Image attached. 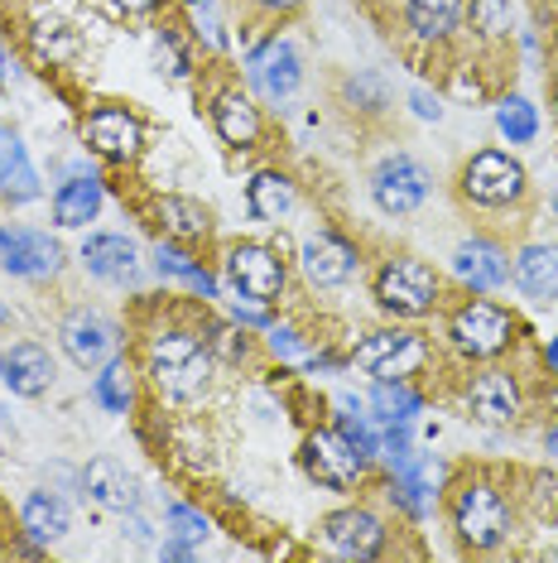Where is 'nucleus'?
I'll list each match as a JSON object with an SVG mask.
<instances>
[{
	"label": "nucleus",
	"instance_id": "nucleus-26",
	"mask_svg": "<svg viewBox=\"0 0 558 563\" xmlns=\"http://www.w3.org/2000/svg\"><path fill=\"white\" fill-rule=\"evenodd\" d=\"M458 20H462V0H410V5H404V24H410V34L424 44L453 40Z\"/></svg>",
	"mask_w": 558,
	"mask_h": 563
},
{
	"label": "nucleus",
	"instance_id": "nucleus-3",
	"mask_svg": "<svg viewBox=\"0 0 558 563\" xmlns=\"http://www.w3.org/2000/svg\"><path fill=\"white\" fill-rule=\"evenodd\" d=\"M458 194H462L467 208L501 212V208L525 202L529 174H525V164L511 159L505 150H477V155L458 169Z\"/></svg>",
	"mask_w": 558,
	"mask_h": 563
},
{
	"label": "nucleus",
	"instance_id": "nucleus-29",
	"mask_svg": "<svg viewBox=\"0 0 558 563\" xmlns=\"http://www.w3.org/2000/svg\"><path fill=\"white\" fill-rule=\"evenodd\" d=\"M92 400L101 409H111V415H125V409L135 405V366L125 362V356H111V362L101 366V376L92 380Z\"/></svg>",
	"mask_w": 558,
	"mask_h": 563
},
{
	"label": "nucleus",
	"instance_id": "nucleus-14",
	"mask_svg": "<svg viewBox=\"0 0 558 563\" xmlns=\"http://www.w3.org/2000/svg\"><path fill=\"white\" fill-rule=\"evenodd\" d=\"M386 520L376 516L371 506H347V510H333L323 520V544L333 549L337 559H376L386 549Z\"/></svg>",
	"mask_w": 558,
	"mask_h": 563
},
{
	"label": "nucleus",
	"instance_id": "nucleus-32",
	"mask_svg": "<svg viewBox=\"0 0 558 563\" xmlns=\"http://www.w3.org/2000/svg\"><path fill=\"white\" fill-rule=\"evenodd\" d=\"M496 125L511 145H529V140L539 135V111L529 107L525 97L511 92V97H501V107H496Z\"/></svg>",
	"mask_w": 558,
	"mask_h": 563
},
{
	"label": "nucleus",
	"instance_id": "nucleus-37",
	"mask_svg": "<svg viewBox=\"0 0 558 563\" xmlns=\"http://www.w3.org/2000/svg\"><path fill=\"white\" fill-rule=\"evenodd\" d=\"M232 318L246 328H270V303H256V299H236L232 303Z\"/></svg>",
	"mask_w": 558,
	"mask_h": 563
},
{
	"label": "nucleus",
	"instance_id": "nucleus-34",
	"mask_svg": "<svg viewBox=\"0 0 558 563\" xmlns=\"http://www.w3.org/2000/svg\"><path fill=\"white\" fill-rule=\"evenodd\" d=\"M212 534V525H208V516L202 510H193V506H169V540L174 544H188V549H198L202 540Z\"/></svg>",
	"mask_w": 558,
	"mask_h": 563
},
{
	"label": "nucleus",
	"instance_id": "nucleus-8",
	"mask_svg": "<svg viewBox=\"0 0 558 563\" xmlns=\"http://www.w3.org/2000/svg\"><path fill=\"white\" fill-rule=\"evenodd\" d=\"M58 342H63V352H68V362L82 366V371H101V366L111 362V356H121V347H125L121 323H111V318L97 313V309H72V313H63Z\"/></svg>",
	"mask_w": 558,
	"mask_h": 563
},
{
	"label": "nucleus",
	"instance_id": "nucleus-45",
	"mask_svg": "<svg viewBox=\"0 0 558 563\" xmlns=\"http://www.w3.org/2000/svg\"><path fill=\"white\" fill-rule=\"evenodd\" d=\"M10 323V309H5V303H0V328H5Z\"/></svg>",
	"mask_w": 558,
	"mask_h": 563
},
{
	"label": "nucleus",
	"instance_id": "nucleus-17",
	"mask_svg": "<svg viewBox=\"0 0 558 563\" xmlns=\"http://www.w3.org/2000/svg\"><path fill=\"white\" fill-rule=\"evenodd\" d=\"M208 117H212V125H217V135L236 150H256L260 135H265L260 107L241 92V87H217L212 101H208Z\"/></svg>",
	"mask_w": 558,
	"mask_h": 563
},
{
	"label": "nucleus",
	"instance_id": "nucleus-23",
	"mask_svg": "<svg viewBox=\"0 0 558 563\" xmlns=\"http://www.w3.org/2000/svg\"><path fill=\"white\" fill-rule=\"evenodd\" d=\"M44 194L40 174H34L30 155H24V140L10 131V125H0V198L5 202H34Z\"/></svg>",
	"mask_w": 558,
	"mask_h": 563
},
{
	"label": "nucleus",
	"instance_id": "nucleus-9",
	"mask_svg": "<svg viewBox=\"0 0 558 563\" xmlns=\"http://www.w3.org/2000/svg\"><path fill=\"white\" fill-rule=\"evenodd\" d=\"M303 472H309L319 486H327V492H347V486L361 482L366 457L357 453V443H351L337 424L313 429L309 439H303Z\"/></svg>",
	"mask_w": 558,
	"mask_h": 563
},
{
	"label": "nucleus",
	"instance_id": "nucleus-13",
	"mask_svg": "<svg viewBox=\"0 0 558 563\" xmlns=\"http://www.w3.org/2000/svg\"><path fill=\"white\" fill-rule=\"evenodd\" d=\"M82 140L87 150L111 164H131L140 155V140H145V131H140V117L131 107H121V101H107V107H92L82 121Z\"/></svg>",
	"mask_w": 558,
	"mask_h": 563
},
{
	"label": "nucleus",
	"instance_id": "nucleus-21",
	"mask_svg": "<svg viewBox=\"0 0 558 563\" xmlns=\"http://www.w3.org/2000/svg\"><path fill=\"white\" fill-rule=\"evenodd\" d=\"M515 285L525 299L554 303L558 299V241H525L515 251Z\"/></svg>",
	"mask_w": 558,
	"mask_h": 563
},
{
	"label": "nucleus",
	"instance_id": "nucleus-15",
	"mask_svg": "<svg viewBox=\"0 0 558 563\" xmlns=\"http://www.w3.org/2000/svg\"><path fill=\"white\" fill-rule=\"evenodd\" d=\"M246 73H250V82H256L270 101L294 97V92H299V82H303L299 48L289 44V40H279V34H270V40H265L256 54L246 58Z\"/></svg>",
	"mask_w": 558,
	"mask_h": 563
},
{
	"label": "nucleus",
	"instance_id": "nucleus-18",
	"mask_svg": "<svg viewBox=\"0 0 558 563\" xmlns=\"http://www.w3.org/2000/svg\"><path fill=\"white\" fill-rule=\"evenodd\" d=\"M0 386L20 400H40L54 386V356L40 342H15V347L0 352Z\"/></svg>",
	"mask_w": 558,
	"mask_h": 563
},
{
	"label": "nucleus",
	"instance_id": "nucleus-44",
	"mask_svg": "<svg viewBox=\"0 0 558 563\" xmlns=\"http://www.w3.org/2000/svg\"><path fill=\"white\" fill-rule=\"evenodd\" d=\"M544 443H549V453H558V429H549V439H544Z\"/></svg>",
	"mask_w": 558,
	"mask_h": 563
},
{
	"label": "nucleus",
	"instance_id": "nucleus-10",
	"mask_svg": "<svg viewBox=\"0 0 558 563\" xmlns=\"http://www.w3.org/2000/svg\"><path fill=\"white\" fill-rule=\"evenodd\" d=\"M63 246L48 232H34V227H0V271L30 279V285H44V279L63 275Z\"/></svg>",
	"mask_w": 558,
	"mask_h": 563
},
{
	"label": "nucleus",
	"instance_id": "nucleus-2",
	"mask_svg": "<svg viewBox=\"0 0 558 563\" xmlns=\"http://www.w3.org/2000/svg\"><path fill=\"white\" fill-rule=\"evenodd\" d=\"M448 525L462 549L472 554H491L511 540V496L496 477L487 472H467L448 492Z\"/></svg>",
	"mask_w": 558,
	"mask_h": 563
},
{
	"label": "nucleus",
	"instance_id": "nucleus-27",
	"mask_svg": "<svg viewBox=\"0 0 558 563\" xmlns=\"http://www.w3.org/2000/svg\"><path fill=\"white\" fill-rule=\"evenodd\" d=\"M101 202H107V194H101L97 178L78 174V178H68V184L54 194V222L58 227H87L101 212Z\"/></svg>",
	"mask_w": 558,
	"mask_h": 563
},
{
	"label": "nucleus",
	"instance_id": "nucleus-38",
	"mask_svg": "<svg viewBox=\"0 0 558 563\" xmlns=\"http://www.w3.org/2000/svg\"><path fill=\"white\" fill-rule=\"evenodd\" d=\"M270 352H275V356H303L299 332H294V328H275V323H270Z\"/></svg>",
	"mask_w": 558,
	"mask_h": 563
},
{
	"label": "nucleus",
	"instance_id": "nucleus-35",
	"mask_svg": "<svg viewBox=\"0 0 558 563\" xmlns=\"http://www.w3.org/2000/svg\"><path fill=\"white\" fill-rule=\"evenodd\" d=\"M525 501L535 506V516H558V472H529Z\"/></svg>",
	"mask_w": 558,
	"mask_h": 563
},
{
	"label": "nucleus",
	"instance_id": "nucleus-24",
	"mask_svg": "<svg viewBox=\"0 0 558 563\" xmlns=\"http://www.w3.org/2000/svg\"><path fill=\"white\" fill-rule=\"evenodd\" d=\"M20 530L30 534L34 544H58L63 534L72 530V516L54 492H30L24 506H20Z\"/></svg>",
	"mask_w": 558,
	"mask_h": 563
},
{
	"label": "nucleus",
	"instance_id": "nucleus-6",
	"mask_svg": "<svg viewBox=\"0 0 558 563\" xmlns=\"http://www.w3.org/2000/svg\"><path fill=\"white\" fill-rule=\"evenodd\" d=\"M222 279L232 285L236 299H256V303H275L289 285V271L279 261L275 246L265 241H232L222 251Z\"/></svg>",
	"mask_w": 558,
	"mask_h": 563
},
{
	"label": "nucleus",
	"instance_id": "nucleus-39",
	"mask_svg": "<svg viewBox=\"0 0 558 563\" xmlns=\"http://www.w3.org/2000/svg\"><path fill=\"white\" fill-rule=\"evenodd\" d=\"M299 5L303 0H246V10H256V15H265V20H284V15H294Z\"/></svg>",
	"mask_w": 558,
	"mask_h": 563
},
{
	"label": "nucleus",
	"instance_id": "nucleus-41",
	"mask_svg": "<svg viewBox=\"0 0 558 563\" xmlns=\"http://www.w3.org/2000/svg\"><path fill=\"white\" fill-rule=\"evenodd\" d=\"M116 10H125V15H155L159 0H111Z\"/></svg>",
	"mask_w": 558,
	"mask_h": 563
},
{
	"label": "nucleus",
	"instance_id": "nucleus-42",
	"mask_svg": "<svg viewBox=\"0 0 558 563\" xmlns=\"http://www.w3.org/2000/svg\"><path fill=\"white\" fill-rule=\"evenodd\" d=\"M544 362H549V371L558 376V338H549V347H544Z\"/></svg>",
	"mask_w": 558,
	"mask_h": 563
},
{
	"label": "nucleus",
	"instance_id": "nucleus-20",
	"mask_svg": "<svg viewBox=\"0 0 558 563\" xmlns=\"http://www.w3.org/2000/svg\"><path fill=\"white\" fill-rule=\"evenodd\" d=\"M82 265L87 275L107 279V285H131L140 271V246L121 232H97L82 241Z\"/></svg>",
	"mask_w": 558,
	"mask_h": 563
},
{
	"label": "nucleus",
	"instance_id": "nucleus-46",
	"mask_svg": "<svg viewBox=\"0 0 558 563\" xmlns=\"http://www.w3.org/2000/svg\"><path fill=\"white\" fill-rule=\"evenodd\" d=\"M554 97H558V87H554Z\"/></svg>",
	"mask_w": 558,
	"mask_h": 563
},
{
	"label": "nucleus",
	"instance_id": "nucleus-22",
	"mask_svg": "<svg viewBox=\"0 0 558 563\" xmlns=\"http://www.w3.org/2000/svg\"><path fill=\"white\" fill-rule=\"evenodd\" d=\"M82 492L92 496L97 506L121 510V516L140 506V486H135L131 472L116 463V457H92V463H87V472H82Z\"/></svg>",
	"mask_w": 558,
	"mask_h": 563
},
{
	"label": "nucleus",
	"instance_id": "nucleus-12",
	"mask_svg": "<svg viewBox=\"0 0 558 563\" xmlns=\"http://www.w3.org/2000/svg\"><path fill=\"white\" fill-rule=\"evenodd\" d=\"M428 188H434L428 184V169L410 155H386L371 174V198L386 217H410L428 198Z\"/></svg>",
	"mask_w": 558,
	"mask_h": 563
},
{
	"label": "nucleus",
	"instance_id": "nucleus-36",
	"mask_svg": "<svg viewBox=\"0 0 558 563\" xmlns=\"http://www.w3.org/2000/svg\"><path fill=\"white\" fill-rule=\"evenodd\" d=\"M63 30H68V24H40V30H34V48L48 58H72L78 54V34H63Z\"/></svg>",
	"mask_w": 558,
	"mask_h": 563
},
{
	"label": "nucleus",
	"instance_id": "nucleus-19",
	"mask_svg": "<svg viewBox=\"0 0 558 563\" xmlns=\"http://www.w3.org/2000/svg\"><path fill=\"white\" fill-rule=\"evenodd\" d=\"M453 275L462 279L472 294H487V289H501L511 279V255H505L496 241L487 236H472L453 251Z\"/></svg>",
	"mask_w": 558,
	"mask_h": 563
},
{
	"label": "nucleus",
	"instance_id": "nucleus-40",
	"mask_svg": "<svg viewBox=\"0 0 558 563\" xmlns=\"http://www.w3.org/2000/svg\"><path fill=\"white\" fill-rule=\"evenodd\" d=\"M410 101H414V111H418L424 121H438V117H443L438 97H428V92H410Z\"/></svg>",
	"mask_w": 558,
	"mask_h": 563
},
{
	"label": "nucleus",
	"instance_id": "nucleus-1",
	"mask_svg": "<svg viewBox=\"0 0 558 563\" xmlns=\"http://www.w3.org/2000/svg\"><path fill=\"white\" fill-rule=\"evenodd\" d=\"M212 371H217V352L198 328L159 323L145 338V376L164 400H198L212 386Z\"/></svg>",
	"mask_w": 558,
	"mask_h": 563
},
{
	"label": "nucleus",
	"instance_id": "nucleus-31",
	"mask_svg": "<svg viewBox=\"0 0 558 563\" xmlns=\"http://www.w3.org/2000/svg\"><path fill=\"white\" fill-rule=\"evenodd\" d=\"M155 265H159V275H179L188 289L202 294V299H217V279L202 271V265H198L188 251H179V246H164V241H159V246H155Z\"/></svg>",
	"mask_w": 558,
	"mask_h": 563
},
{
	"label": "nucleus",
	"instance_id": "nucleus-43",
	"mask_svg": "<svg viewBox=\"0 0 558 563\" xmlns=\"http://www.w3.org/2000/svg\"><path fill=\"white\" fill-rule=\"evenodd\" d=\"M10 78V58H5V44H0V82Z\"/></svg>",
	"mask_w": 558,
	"mask_h": 563
},
{
	"label": "nucleus",
	"instance_id": "nucleus-11",
	"mask_svg": "<svg viewBox=\"0 0 558 563\" xmlns=\"http://www.w3.org/2000/svg\"><path fill=\"white\" fill-rule=\"evenodd\" d=\"M462 409L487 429H511L520 415H525V390H520V376L501 366H487L467 380L462 390Z\"/></svg>",
	"mask_w": 558,
	"mask_h": 563
},
{
	"label": "nucleus",
	"instance_id": "nucleus-5",
	"mask_svg": "<svg viewBox=\"0 0 558 563\" xmlns=\"http://www.w3.org/2000/svg\"><path fill=\"white\" fill-rule=\"evenodd\" d=\"M515 313L491 299H467L448 318V342L467 362H496V356L515 342Z\"/></svg>",
	"mask_w": 558,
	"mask_h": 563
},
{
	"label": "nucleus",
	"instance_id": "nucleus-4",
	"mask_svg": "<svg viewBox=\"0 0 558 563\" xmlns=\"http://www.w3.org/2000/svg\"><path fill=\"white\" fill-rule=\"evenodd\" d=\"M443 299L438 271L418 255H390L376 271V303L395 318H428Z\"/></svg>",
	"mask_w": 558,
	"mask_h": 563
},
{
	"label": "nucleus",
	"instance_id": "nucleus-7",
	"mask_svg": "<svg viewBox=\"0 0 558 563\" xmlns=\"http://www.w3.org/2000/svg\"><path fill=\"white\" fill-rule=\"evenodd\" d=\"M351 362L376 380H410L428 362V342L410 328H376L351 347Z\"/></svg>",
	"mask_w": 558,
	"mask_h": 563
},
{
	"label": "nucleus",
	"instance_id": "nucleus-16",
	"mask_svg": "<svg viewBox=\"0 0 558 563\" xmlns=\"http://www.w3.org/2000/svg\"><path fill=\"white\" fill-rule=\"evenodd\" d=\"M299 265H303V275H309V285L337 289V285H347V279L361 271V255H357V246H347L342 236L319 232V236L303 241Z\"/></svg>",
	"mask_w": 558,
	"mask_h": 563
},
{
	"label": "nucleus",
	"instance_id": "nucleus-28",
	"mask_svg": "<svg viewBox=\"0 0 558 563\" xmlns=\"http://www.w3.org/2000/svg\"><path fill=\"white\" fill-rule=\"evenodd\" d=\"M155 217L164 222V232L179 236V241H202L212 232V212L202 208L198 198H183V194H164L155 202Z\"/></svg>",
	"mask_w": 558,
	"mask_h": 563
},
{
	"label": "nucleus",
	"instance_id": "nucleus-30",
	"mask_svg": "<svg viewBox=\"0 0 558 563\" xmlns=\"http://www.w3.org/2000/svg\"><path fill=\"white\" fill-rule=\"evenodd\" d=\"M371 409L386 424H410V419L424 409V395H418L410 380H376L371 386Z\"/></svg>",
	"mask_w": 558,
	"mask_h": 563
},
{
	"label": "nucleus",
	"instance_id": "nucleus-25",
	"mask_svg": "<svg viewBox=\"0 0 558 563\" xmlns=\"http://www.w3.org/2000/svg\"><path fill=\"white\" fill-rule=\"evenodd\" d=\"M299 202V188L289 174L279 169H260L256 178L246 184V208L260 217V222H279V217H289Z\"/></svg>",
	"mask_w": 558,
	"mask_h": 563
},
{
	"label": "nucleus",
	"instance_id": "nucleus-33",
	"mask_svg": "<svg viewBox=\"0 0 558 563\" xmlns=\"http://www.w3.org/2000/svg\"><path fill=\"white\" fill-rule=\"evenodd\" d=\"M462 10H467V20H472L477 40L496 44L511 34V0H462Z\"/></svg>",
	"mask_w": 558,
	"mask_h": 563
}]
</instances>
